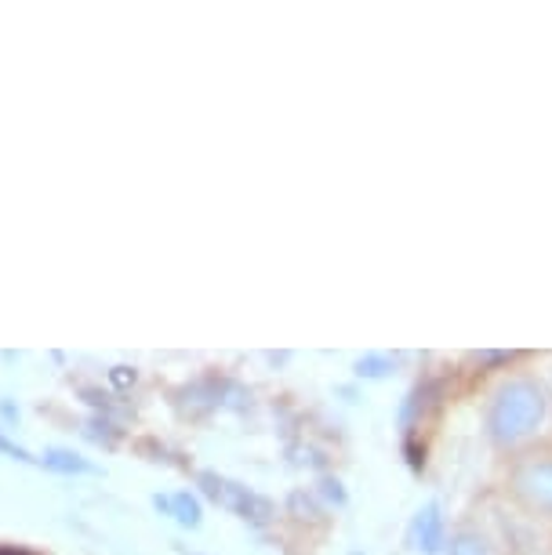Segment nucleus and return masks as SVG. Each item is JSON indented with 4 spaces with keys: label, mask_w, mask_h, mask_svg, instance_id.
I'll use <instances>...</instances> for the list:
<instances>
[{
    "label": "nucleus",
    "mask_w": 552,
    "mask_h": 555,
    "mask_svg": "<svg viewBox=\"0 0 552 555\" xmlns=\"http://www.w3.org/2000/svg\"><path fill=\"white\" fill-rule=\"evenodd\" d=\"M549 400L541 392L538 382L530 378H513L491 396L487 406V436L502 447H513L530 433H538V425L545 422Z\"/></svg>",
    "instance_id": "f257e3e1"
},
{
    "label": "nucleus",
    "mask_w": 552,
    "mask_h": 555,
    "mask_svg": "<svg viewBox=\"0 0 552 555\" xmlns=\"http://www.w3.org/2000/svg\"><path fill=\"white\" fill-rule=\"evenodd\" d=\"M201 483H207V494L211 498H222L229 508L236 512V516H244V519H269V501L266 498H258V494H252L247 487H236V483H226V479H218V476H211V473H204L201 476Z\"/></svg>",
    "instance_id": "f03ea898"
},
{
    "label": "nucleus",
    "mask_w": 552,
    "mask_h": 555,
    "mask_svg": "<svg viewBox=\"0 0 552 555\" xmlns=\"http://www.w3.org/2000/svg\"><path fill=\"white\" fill-rule=\"evenodd\" d=\"M516 487L538 512L552 516V461H530V465H524L516 476Z\"/></svg>",
    "instance_id": "7ed1b4c3"
},
{
    "label": "nucleus",
    "mask_w": 552,
    "mask_h": 555,
    "mask_svg": "<svg viewBox=\"0 0 552 555\" xmlns=\"http://www.w3.org/2000/svg\"><path fill=\"white\" fill-rule=\"evenodd\" d=\"M411 544L419 548L422 555H436L444 544V516H440V505L429 501V505H422L414 512L411 519Z\"/></svg>",
    "instance_id": "20e7f679"
},
{
    "label": "nucleus",
    "mask_w": 552,
    "mask_h": 555,
    "mask_svg": "<svg viewBox=\"0 0 552 555\" xmlns=\"http://www.w3.org/2000/svg\"><path fill=\"white\" fill-rule=\"evenodd\" d=\"M40 465L51 468V473H59V476H95V473H99L95 461L80 457L77 450H66V447H51V450H44Z\"/></svg>",
    "instance_id": "39448f33"
},
{
    "label": "nucleus",
    "mask_w": 552,
    "mask_h": 555,
    "mask_svg": "<svg viewBox=\"0 0 552 555\" xmlns=\"http://www.w3.org/2000/svg\"><path fill=\"white\" fill-rule=\"evenodd\" d=\"M156 508L171 512L182 527H201V501L193 494H175V498H156Z\"/></svg>",
    "instance_id": "423d86ee"
},
{
    "label": "nucleus",
    "mask_w": 552,
    "mask_h": 555,
    "mask_svg": "<svg viewBox=\"0 0 552 555\" xmlns=\"http://www.w3.org/2000/svg\"><path fill=\"white\" fill-rule=\"evenodd\" d=\"M447 555H491V548H487V541L480 538V533L465 530V533H454L451 544H447Z\"/></svg>",
    "instance_id": "0eeeda50"
},
{
    "label": "nucleus",
    "mask_w": 552,
    "mask_h": 555,
    "mask_svg": "<svg viewBox=\"0 0 552 555\" xmlns=\"http://www.w3.org/2000/svg\"><path fill=\"white\" fill-rule=\"evenodd\" d=\"M393 366H397L393 356H363V360H357V374L360 378H385Z\"/></svg>",
    "instance_id": "6e6552de"
},
{
    "label": "nucleus",
    "mask_w": 552,
    "mask_h": 555,
    "mask_svg": "<svg viewBox=\"0 0 552 555\" xmlns=\"http://www.w3.org/2000/svg\"><path fill=\"white\" fill-rule=\"evenodd\" d=\"M0 450H4V454H8V457H15V461H34V457H29V454H26V450H23V447H15V443H12V439H8L4 433H0Z\"/></svg>",
    "instance_id": "1a4fd4ad"
},
{
    "label": "nucleus",
    "mask_w": 552,
    "mask_h": 555,
    "mask_svg": "<svg viewBox=\"0 0 552 555\" xmlns=\"http://www.w3.org/2000/svg\"><path fill=\"white\" fill-rule=\"evenodd\" d=\"M113 382H117V385H131L134 371H128V366H113Z\"/></svg>",
    "instance_id": "9d476101"
},
{
    "label": "nucleus",
    "mask_w": 552,
    "mask_h": 555,
    "mask_svg": "<svg viewBox=\"0 0 552 555\" xmlns=\"http://www.w3.org/2000/svg\"><path fill=\"white\" fill-rule=\"evenodd\" d=\"M0 555H29V552H18V548H0Z\"/></svg>",
    "instance_id": "9b49d317"
},
{
    "label": "nucleus",
    "mask_w": 552,
    "mask_h": 555,
    "mask_svg": "<svg viewBox=\"0 0 552 555\" xmlns=\"http://www.w3.org/2000/svg\"><path fill=\"white\" fill-rule=\"evenodd\" d=\"M349 555H363V552H349Z\"/></svg>",
    "instance_id": "f8f14e48"
}]
</instances>
